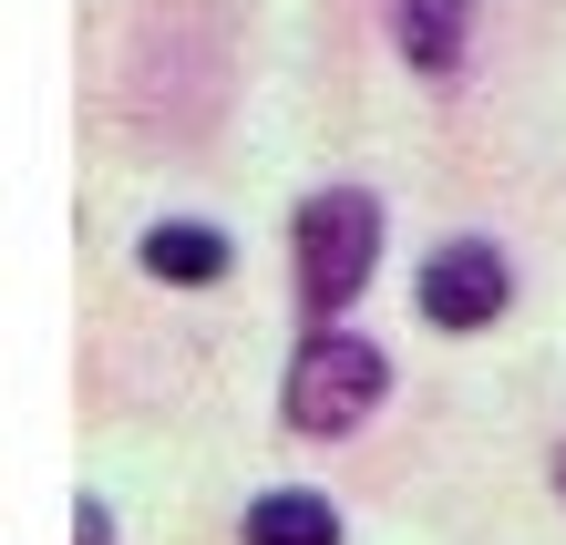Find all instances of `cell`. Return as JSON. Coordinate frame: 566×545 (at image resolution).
I'll list each match as a JSON object with an SVG mask.
<instances>
[{
	"label": "cell",
	"mask_w": 566,
	"mask_h": 545,
	"mask_svg": "<svg viewBox=\"0 0 566 545\" xmlns=\"http://www.w3.org/2000/svg\"><path fill=\"white\" fill-rule=\"evenodd\" d=\"M505 298H515L505 248H484V237L432 248V268H422V319L432 329H494V319H505Z\"/></svg>",
	"instance_id": "3"
},
{
	"label": "cell",
	"mask_w": 566,
	"mask_h": 545,
	"mask_svg": "<svg viewBox=\"0 0 566 545\" xmlns=\"http://www.w3.org/2000/svg\"><path fill=\"white\" fill-rule=\"evenodd\" d=\"M463 31H474V0H391V42L422 83H443L463 62Z\"/></svg>",
	"instance_id": "4"
},
{
	"label": "cell",
	"mask_w": 566,
	"mask_h": 545,
	"mask_svg": "<svg viewBox=\"0 0 566 545\" xmlns=\"http://www.w3.org/2000/svg\"><path fill=\"white\" fill-rule=\"evenodd\" d=\"M381 391H391V360H381V339H360V329H310V350L289 360V432H310V442H340L350 422H371L381 412Z\"/></svg>",
	"instance_id": "2"
},
{
	"label": "cell",
	"mask_w": 566,
	"mask_h": 545,
	"mask_svg": "<svg viewBox=\"0 0 566 545\" xmlns=\"http://www.w3.org/2000/svg\"><path fill=\"white\" fill-rule=\"evenodd\" d=\"M381 268V196L371 186H319L298 207V310L340 319Z\"/></svg>",
	"instance_id": "1"
},
{
	"label": "cell",
	"mask_w": 566,
	"mask_h": 545,
	"mask_svg": "<svg viewBox=\"0 0 566 545\" xmlns=\"http://www.w3.org/2000/svg\"><path fill=\"white\" fill-rule=\"evenodd\" d=\"M104 535H114V525H104V504L83 494V515H73V545H104Z\"/></svg>",
	"instance_id": "7"
},
{
	"label": "cell",
	"mask_w": 566,
	"mask_h": 545,
	"mask_svg": "<svg viewBox=\"0 0 566 545\" xmlns=\"http://www.w3.org/2000/svg\"><path fill=\"white\" fill-rule=\"evenodd\" d=\"M145 279H165V289H207V279H227V237L217 227H186V217H165V227H145Z\"/></svg>",
	"instance_id": "5"
},
{
	"label": "cell",
	"mask_w": 566,
	"mask_h": 545,
	"mask_svg": "<svg viewBox=\"0 0 566 545\" xmlns=\"http://www.w3.org/2000/svg\"><path fill=\"white\" fill-rule=\"evenodd\" d=\"M248 545H340V515H329L319 494L279 484V494H258V504H248Z\"/></svg>",
	"instance_id": "6"
}]
</instances>
